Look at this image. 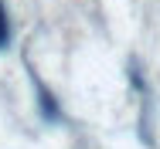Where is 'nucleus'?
<instances>
[{"label": "nucleus", "mask_w": 160, "mask_h": 149, "mask_svg": "<svg viewBox=\"0 0 160 149\" xmlns=\"http://www.w3.org/2000/svg\"><path fill=\"white\" fill-rule=\"evenodd\" d=\"M31 81H34V91H38V105H41V115L48 122H58L62 119V112H58V102H55V95L41 85V78L38 75H31Z\"/></svg>", "instance_id": "obj_1"}, {"label": "nucleus", "mask_w": 160, "mask_h": 149, "mask_svg": "<svg viewBox=\"0 0 160 149\" xmlns=\"http://www.w3.org/2000/svg\"><path fill=\"white\" fill-rule=\"evenodd\" d=\"M10 41H14V24H10L7 7H3V0H0V51L10 48Z\"/></svg>", "instance_id": "obj_2"}]
</instances>
